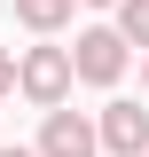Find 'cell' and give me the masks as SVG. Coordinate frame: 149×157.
Returning <instances> with one entry per match:
<instances>
[{"instance_id": "cell-1", "label": "cell", "mask_w": 149, "mask_h": 157, "mask_svg": "<svg viewBox=\"0 0 149 157\" xmlns=\"http://www.w3.org/2000/svg\"><path fill=\"white\" fill-rule=\"evenodd\" d=\"M16 86L39 110H63V94H71V47H32V55L16 63Z\"/></svg>"}, {"instance_id": "cell-2", "label": "cell", "mask_w": 149, "mask_h": 157, "mask_svg": "<svg viewBox=\"0 0 149 157\" xmlns=\"http://www.w3.org/2000/svg\"><path fill=\"white\" fill-rule=\"evenodd\" d=\"M118 71H126V32H118V24L78 32V47H71V78H86V86H118Z\"/></svg>"}, {"instance_id": "cell-3", "label": "cell", "mask_w": 149, "mask_h": 157, "mask_svg": "<svg viewBox=\"0 0 149 157\" xmlns=\"http://www.w3.org/2000/svg\"><path fill=\"white\" fill-rule=\"evenodd\" d=\"M94 141H102L110 157H149V110L141 102H110L102 126H94Z\"/></svg>"}, {"instance_id": "cell-4", "label": "cell", "mask_w": 149, "mask_h": 157, "mask_svg": "<svg viewBox=\"0 0 149 157\" xmlns=\"http://www.w3.org/2000/svg\"><path fill=\"white\" fill-rule=\"evenodd\" d=\"M102 141H94V126L78 110H47V126H39V157H94Z\"/></svg>"}, {"instance_id": "cell-5", "label": "cell", "mask_w": 149, "mask_h": 157, "mask_svg": "<svg viewBox=\"0 0 149 157\" xmlns=\"http://www.w3.org/2000/svg\"><path fill=\"white\" fill-rule=\"evenodd\" d=\"M71 8H78V0H16V24H32V32H63Z\"/></svg>"}, {"instance_id": "cell-6", "label": "cell", "mask_w": 149, "mask_h": 157, "mask_svg": "<svg viewBox=\"0 0 149 157\" xmlns=\"http://www.w3.org/2000/svg\"><path fill=\"white\" fill-rule=\"evenodd\" d=\"M118 32L126 47H149V0H118Z\"/></svg>"}, {"instance_id": "cell-7", "label": "cell", "mask_w": 149, "mask_h": 157, "mask_svg": "<svg viewBox=\"0 0 149 157\" xmlns=\"http://www.w3.org/2000/svg\"><path fill=\"white\" fill-rule=\"evenodd\" d=\"M8 86H16V55L0 47V94H8Z\"/></svg>"}, {"instance_id": "cell-8", "label": "cell", "mask_w": 149, "mask_h": 157, "mask_svg": "<svg viewBox=\"0 0 149 157\" xmlns=\"http://www.w3.org/2000/svg\"><path fill=\"white\" fill-rule=\"evenodd\" d=\"M0 157H39V149H0Z\"/></svg>"}, {"instance_id": "cell-9", "label": "cell", "mask_w": 149, "mask_h": 157, "mask_svg": "<svg viewBox=\"0 0 149 157\" xmlns=\"http://www.w3.org/2000/svg\"><path fill=\"white\" fill-rule=\"evenodd\" d=\"M94 8H118V0H94Z\"/></svg>"}, {"instance_id": "cell-10", "label": "cell", "mask_w": 149, "mask_h": 157, "mask_svg": "<svg viewBox=\"0 0 149 157\" xmlns=\"http://www.w3.org/2000/svg\"><path fill=\"white\" fill-rule=\"evenodd\" d=\"M141 86H149V71H141Z\"/></svg>"}]
</instances>
